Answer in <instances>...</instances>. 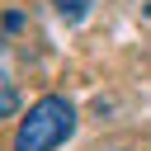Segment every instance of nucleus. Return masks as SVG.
Listing matches in <instances>:
<instances>
[{"mask_svg": "<svg viewBox=\"0 0 151 151\" xmlns=\"http://www.w3.org/2000/svg\"><path fill=\"white\" fill-rule=\"evenodd\" d=\"M14 104H19V90H14V80H9V76H0V123L14 113Z\"/></svg>", "mask_w": 151, "mask_h": 151, "instance_id": "obj_3", "label": "nucleus"}, {"mask_svg": "<svg viewBox=\"0 0 151 151\" xmlns=\"http://www.w3.org/2000/svg\"><path fill=\"white\" fill-rule=\"evenodd\" d=\"M52 5H57V14H61V19L80 24V19L90 14V5H94V0H52Z\"/></svg>", "mask_w": 151, "mask_h": 151, "instance_id": "obj_2", "label": "nucleus"}, {"mask_svg": "<svg viewBox=\"0 0 151 151\" xmlns=\"http://www.w3.org/2000/svg\"><path fill=\"white\" fill-rule=\"evenodd\" d=\"M71 132H76V109H71V99L47 94V99H38V104L28 109V118L19 123L14 151H57Z\"/></svg>", "mask_w": 151, "mask_h": 151, "instance_id": "obj_1", "label": "nucleus"}]
</instances>
